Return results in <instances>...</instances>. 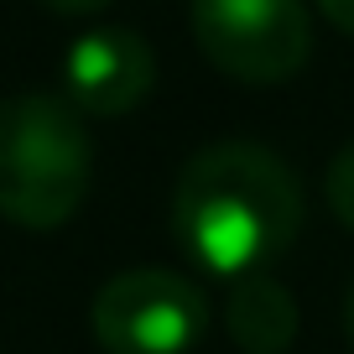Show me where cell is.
Segmentation results:
<instances>
[{
  "instance_id": "obj_9",
  "label": "cell",
  "mask_w": 354,
  "mask_h": 354,
  "mask_svg": "<svg viewBox=\"0 0 354 354\" xmlns=\"http://www.w3.org/2000/svg\"><path fill=\"white\" fill-rule=\"evenodd\" d=\"M57 16H88V11H104L110 0H47Z\"/></svg>"
},
{
  "instance_id": "obj_1",
  "label": "cell",
  "mask_w": 354,
  "mask_h": 354,
  "mask_svg": "<svg viewBox=\"0 0 354 354\" xmlns=\"http://www.w3.org/2000/svg\"><path fill=\"white\" fill-rule=\"evenodd\" d=\"M302 224L292 167L255 141H219L188 156L172 188V234L198 266L250 277L277 261Z\"/></svg>"
},
{
  "instance_id": "obj_5",
  "label": "cell",
  "mask_w": 354,
  "mask_h": 354,
  "mask_svg": "<svg viewBox=\"0 0 354 354\" xmlns=\"http://www.w3.org/2000/svg\"><path fill=\"white\" fill-rule=\"evenodd\" d=\"M156 84V57L151 42L125 26H100L84 32L68 47L63 63V94L78 104L84 115H131L136 104H146Z\"/></svg>"
},
{
  "instance_id": "obj_8",
  "label": "cell",
  "mask_w": 354,
  "mask_h": 354,
  "mask_svg": "<svg viewBox=\"0 0 354 354\" xmlns=\"http://www.w3.org/2000/svg\"><path fill=\"white\" fill-rule=\"evenodd\" d=\"M318 11L328 16L339 32H354V0H318Z\"/></svg>"
},
{
  "instance_id": "obj_3",
  "label": "cell",
  "mask_w": 354,
  "mask_h": 354,
  "mask_svg": "<svg viewBox=\"0 0 354 354\" xmlns=\"http://www.w3.org/2000/svg\"><path fill=\"white\" fill-rule=\"evenodd\" d=\"M88 328L104 354H188L209 328V297L183 271L141 266L100 287Z\"/></svg>"
},
{
  "instance_id": "obj_4",
  "label": "cell",
  "mask_w": 354,
  "mask_h": 354,
  "mask_svg": "<svg viewBox=\"0 0 354 354\" xmlns=\"http://www.w3.org/2000/svg\"><path fill=\"white\" fill-rule=\"evenodd\" d=\"M193 42L240 84H281L313 57L302 0H193Z\"/></svg>"
},
{
  "instance_id": "obj_6",
  "label": "cell",
  "mask_w": 354,
  "mask_h": 354,
  "mask_svg": "<svg viewBox=\"0 0 354 354\" xmlns=\"http://www.w3.org/2000/svg\"><path fill=\"white\" fill-rule=\"evenodd\" d=\"M224 328L240 344L245 354H281L297 339V302L281 281L261 277H240V287L230 292V308H224Z\"/></svg>"
},
{
  "instance_id": "obj_10",
  "label": "cell",
  "mask_w": 354,
  "mask_h": 354,
  "mask_svg": "<svg viewBox=\"0 0 354 354\" xmlns=\"http://www.w3.org/2000/svg\"><path fill=\"white\" fill-rule=\"evenodd\" d=\"M344 333H349V349H354V281H349V297H344Z\"/></svg>"
},
{
  "instance_id": "obj_7",
  "label": "cell",
  "mask_w": 354,
  "mask_h": 354,
  "mask_svg": "<svg viewBox=\"0 0 354 354\" xmlns=\"http://www.w3.org/2000/svg\"><path fill=\"white\" fill-rule=\"evenodd\" d=\"M323 193H328V209H333V219H344V224L354 230V141L344 146L339 156H333L328 177H323Z\"/></svg>"
},
{
  "instance_id": "obj_2",
  "label": "cell",
  "mask_w": 354,
  "mask_h": 354,
  "mask_svg": "<svg viewBox=\"0 0 354 354\" xmlns=\"http://www.w3.org/2000/svg\"><path fill=\"white\" fill-rule=\"evenodd\" d=\"M94 177L84 110L68 94L26 88L0 100V214L21 230H57Z\"/></svg>"
}]
</instances>
